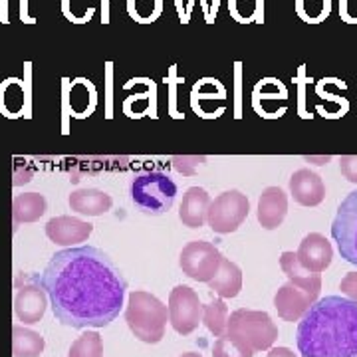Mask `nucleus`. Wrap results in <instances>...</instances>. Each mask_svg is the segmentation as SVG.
<instances>
[{
	"label": "nucleus",
	"mask_w": 357,
	"mask_h": 357,
	"mask_svg": "<svg viewBox=\"0 0 357 357\" xmlns=\"http://www.w3.org/2000/svg\"><path fill=\"white\" fill-rule=\"evenodd\" d=\"M42 286L54 316L74 330L109 326L128 292L121 270L96 246H70L56 252L42 274Z\"/></svg>",
	"instance_id": "f257e3e1"
},
{
	"label": "nucleus",
	"mask_w": 357,
	"mask_h": 357,
	"mask_svg": "<svg viewBox=\"0 0 357 357\" xmlns=\"http://www.w3.org/2000/svg\"><path fill=\"white\" fill-rule=\"evenodd\" d=\"M302 357H357V304L342 296L316 300L298 324Z\"/></svg>",
	"instance_id": "f03ea898"
},
{
	"label": "nucleus",
	"mask_w": 357,
	"mask_h": 357,
	"mask_svg": "<svg viewBox=\"0 0 357 357\" xmlns=\"http://www.w3.org/2000/svg\"><path fill=\"white\" fill-rule=\"evenodd\" d=\"M169 307L153 294L133 290L129 294L126 321L131 333L143 344H159L165 335Z\"/></svg>",
	"instance_id": "7ed1b4c3"
},
{
	"label": "nucleus",
	"mask_w": 357,
	"mask_h": 357,
	"mask_svg": "<svg viewBox=\"0 0 357 357\" xmlns=\"http://www.w3.org/2000/svg\"><path fill=\"white\" fill-rule=\"evenodd\" d=\"M178 195L177 183L163 171L139 173L129 181V199L145 215L167 213Z\"/></svg>",
	"instance_id": "20e7f679"
},
{
	"label": "nucleus",
	"mask_w": 357,
	"mask_h": 357,
	"mask_svg": "<svg viewBox=\"0 0 357 357\" xmlns=\"http://www.w3.org/2000/svg\"><path fill=\"white\" fill-rule=\"evenodd\" d=\"M227 335L252 351L270 349L278 337V328L266 312L236 310L229 316Z\"/></svg>",
	"instance_id": "39448f33"
},
{
	"label": "nucleus",
	"mask_w": 357,
	"mask_h": 357,
	"mask_svg": "<svg viewBox=\"0 0 357 357\" xmlns=\"http://www.w3.org/2000/svg\"><path fill=\"white\" fill-rule=\"evenodd\" d=\"M250 211L246 195L241 191H227L211 201L206 213V225L217 234H230L243 225Z\"/></svg>",
	"instance_id": "423d86ee"
},
{
	"label": "nucleus",
	"mask_w": 357,
	"mask_h": 357,
	"mask_svg": "<svg viewBox=\"0 0 357 357\" xmlns=\"http://www.w3.org/2000/svg\"><path fill=\"white\" fill-rule=\"evenodd\" d=\"M48 294L42 278L34 274H16L14 280V314L24 324H38L46 314Z\"/></svg>",
	"instance_id": "0eeeda50"
},
{
	"label": "nucleus",
	"mask_w": 357,
	"mask_h": 357,
	"mask_svg": "<svg viewBox=\"0 0 357 357\" xmlns=\"http://www.w3.org/2000/svg\"><path fill=\"white\" fill-rule=\"evenodd\" d=\"M169 321L173 330L181 335L192 333L203 321L204 306L199 300V294L189 286H177L169 296Z\"/></svg>",
	"instance_id": "6e6552de"
},
{
	"label": "nucleus",
	"mask_w": 357,
	"mask_h": 357,
	"mask_svg": "<svg viewBox=\"0 0 357 357\" xmlns=\"http://www.w3.org/2000/svg\"><path fill=\"white\" fill-rule=\"evenodd\" d=\"M332 236L345 262L357 266V191L349 192L337 206Z\"/></svg>",
	"instance_id": "1a4fd4ad"
},
{
	"label": "nucleus",
	"mask_w": 357,
	"mask_h": 357,
	"mask_svg": "<svg viewBox=\"0 0 357 357\" xmlns=\"http://www.w3.org/2000/svg\"><path fill=\"white\" fill-rule=\"evenodd\" d=\"M222 255L218 252L215 244L204 241H192L189 243L178 258L181 270L197 282H211L220 268Z\"/></svg>",
	"instance_id": "9d476101"
},
{
	"label": "nucleus",
	"mask_w": 357,
	"mask_h": 357,
	"mask_svg": "<svg viewBox=\"0 0 357 357\" xmlns=\"http://www.w3.org/2000/svg\"><path fill=\"white\" fill-rule=\"evenodd\" d=\"M316 300L318 298L314 294L306 292V290L294 286L292 282H288L274 296V306L278 310V316L282 319L298 321V319H302V316L306 314Z\"/></svg>",
	"instance_id": "9b49d317"
},
{
	"label": "nucleus",
	"mask_w": 357,
	"mask_h": 357,
	"mask_svg": "<svg viewBox=\"0 0 357 357\" xmlns=\"http://www.w3.org/2000/svg\"><path fill=\"white\" fill-rule=\"evenodd\" d=\"M296 256L306 270L319 274L332 264L333 248L326 236H321L319 232H310L300 243Z\"/></svg>",
	"instance_id": "f8f14e48"
},
{
	"label": "nucleus",
	"mask_w": 357,
	"mask_h": 357,
	"mask_svg": "<svg viewBox=\"0 0 357 357\" xmlns=\"http://www.w3.org/2000/svg\"><path fill=\"white\" fill-rule=\"evenodd\" d=\"M93 232V225L76 217H56L46 222V236L60 246H74L88 241Z\"/></svg>",
	"instance_id": "ddd939ff"
},
{
	"label": "nucleus",
	"mask_w": 357,
	"mask_h": 357,
	"mask_svg": "<svg viewBox=\"0 0 357 357\" xmlns=\"http://www.w3.org/2000/svg\"><path fill=\"white\" fill-rule=\"evenodd\" d=\"M288 213V195L280 187H268L258 199L256 218L262 229L274 230L280 227Z\"/></svg>",
	"instance_id": "4468645a"
},
{
	"label": "nucleus",
	"mask_w": 357,
	"mask_h": 357,
	"mask_svg": "<svg viewBox=\"0 0 357 357\" xmlns=\"http://www.w3.org/2000/svg\"><path fill=\"white\" fill-rule=\"evenodd\" d=\"M290 192L294 201L302 206H318L326 199L324 181L310 169H298L290 177Z\"/></svg>",
	"instance_id": "2eb2a0df"
},
{
	"label": "nucleus",
	"mask_w": 357,
	"mask_h": 357,
	"mask_svg": "<svg viewBox=\"0 0 357 357\" xmlns=\"http://www.w3.org/2000/svg\"><path fill=\"white\" fill-rule=\"evenodd\" d=\"M208 206H211L208 192L201 187H191L183 195V201L178 206V218L189 229H201L206 222Z\"/></svg>",
	"instance_id": "dca6fc26"
},
{
	"label": "nucleus",
	"mask_w": 357,
	"mask_h": 357,
	"mask_svg": "<svg viewBox=\"0 0 357 357\" xmlns=\"http://www.w3.org/2000/svg\"><path fill=\"white\" fill-rule=\"evenodd\" d=\"M68 203H70V208L79 215L100 217L103 213L112 211L114 201L107 192L98 191V189H77L70 195Z\"/></svg>",
	"instance_id": "f3484780"
},
{
	"label": "nucleus",
	"mask_w": 357,
	"mask_h": 357,
	"mask_svg": "<svg viewBox=\"0 0 357 357\" xmlns=\"http://www.w3.org/2000/svg\"><path fill=\"white\" fill-rule=\"evenodd\" d=\"M280 266L282 272L288 276V280L292 282L294 286H298V288H302L306 292L314 294L318 298L319 290H321V276L316 274V272H310V270L302 266L296 252H282Z\"/></svg>",
	"instance_id": "a211bd4d"
},
{
	"label": "nucleus",
	"mask_w": 357,
	"mask_h": 357,
	"mask_svg": "<svg viewBox=\"0 0 357 357\" xmlns=\"http://www.w3.org/2000/svg\"><path fill=\"white\" fill-rule=\"evenodd\" d=\"M211 290L220 296V298H236L241 290H243V272L234 262H230L229 258L222 256L220 260V268L215 274V278L206 282Z\"/></svg>",
	"instance_id": "6ab92c4d"
},
{
	"label": "nucleus",
	"mask_w": 357,
	"mask_h": 357,
	"mask_svg": "<svg viewBox=\"0 0 357 357\" xmlns=\"http://www.w3.org/2000/svg\"><path fill=\"white\" fill-rule=\"evenodd\" d=\"M46 199L38 192H24V195H16L13 203L14 225H22V222H36L44 213H46Z\"/></svg>",
	"instance_id": "aec40b11"
},
{
	"label": "nucleus",
	"mask_w": 357,
	"mask_h": 357,
	"mask_svg": "<svg viewBox=\"0 0 357 357\" xmlns=\"http://www.w3.org/2000/svg\"><path fill=\"white\" fill-rule=\"evenodd\" d=\"M46 347V342L40 333L26 330L22 326H14L13 354L14 357H38Z\"/></svg>",
	"instance_id": "412c9836"
},
{
	"label": "nucleus",
	"mask_w": 357,
	"mask_h": 357,
	"mask_svg": "<svg viewBox=\"0 0 357 357\" xmlns=\"http://www.w3.org/2000/svg\"><path fill=\"white\" fill-rule=\"evenodd\" d=\"M203 321L208 328V332L215 333L217 337L227 333V326H229V307H227V304L220 298L213 300L208 306H204Z\"/></svg>",
	"instance_id": "4be33fe9"
},
{
	"label": "nucleus",
	"mask_w": 357,
	"mask_h": 357,
	"mask_svg": "<svg viewBox=\"0 0 357 357\" xmlns=\"http://www.w3.org/2000/svg\"><path fill=\"white\" fill-rule=\"evenodd\" d=\"M24 105V86L20 79L10 77L0 86V107L8 114L18 112Z\"/></svg>",
	"instance_id": "5701e85b"
},
{
	"label": "nucleus",
	"mask_w": 357,
	"mask_h": 357,
	"mask_svg": "<svg viewBox=\"0 0 357 357\" xmlns=\"http://www.w3.org/2000/svg\"><path fill=\"white\" fill-rule=\"evenodd\" d=\"M103 356V342L100 333L86 332L77 337L70 347L68 357H102Z\"/></svg>",
	"instance_id": "b1692460"
},
{
	"label": "nucleus",
	"mask_w": 357,
	"mask_h": 357,
	"mask_svg": "<svg viewBox=\"0 0 357 357\" xmlns=\"http://www.w3.org/2000/svg\"><path fill=\"white\" fill-rule=\"evenodd\" d=\"M93 100H96V91L93 86L89 84L88 79H76L70 88V103L74 107V112L84 114L93 107Z\"/></svg>",
	"instance_id": "393cba45"
},
{
	"label": "nucleus",
	"mask_w": 357,
	"mask_h": 357,
	"mask_svg": "<svg viewBox=\"0 0 357 357\" xmlns=\"http://www.w3.org/2000/svg\"><path fill=\"white\" fill-rule=\"evenodd\" d=\"M332 8V0H296V10L306 22H321Z\"/></svg>",
	"instance_id": "a878e982"
},
{
	"label": "nucleus",
	"mask_w": 357,
	"mask_h": 357,
	"mask_svg": "<svg viewBox=\"0 0 357 357\" xmlns=\"http://www.w3.org/2000/svg\"><path fill=\"white\" fill-rule=\"evenodd\" d=\"M129 14L137 22H153L161 13V0H128Z\"/></svg>",
	"instance_id": "bb28decb"
},
{
	"label": "nucleus",
	"mask_w": 357,
	"mask_h": 357,
	"mask_svg": "<svg viewBox=\"0 0 357 357\" xmlns=\"http://www.w3.org/2000/svg\"><path fill=\"white\" fill-rule=\"evenodd\" d=\"M213 356L215 357H252L255 351L244 347L238 342H234L227 333H222L213 345Z\"/></svg>",
	"instance_id": "cd10ccee"
},
{
	"label": "nucleus",
	"mask_w": 357,
	"mask_h": 357,
	"mask_svg": "<svg viewBox=\"0 0 357 357\" xmlns=\"http://www.w3.org/2000/svg\"><path fill=\"white\" fill-rule=\"evenodd\" d=\"M62 10L72 22H88L93 16V6L89 0H62Z\"/></svg>",
	"instance_id": "c85d7f7f"
},
{
	"label": "nucleus",
	"mask_w": 357,
	"mask_h": 357,
	"mask_svg": "<svg viewBox=\"0 0 357 357\" xmlns=\"http://www.w3.org/2000/svg\"><path fill=\"white\" fill-rule=\"evenodd\" d=\"M260 0H230V13L241 22H250L258 13Z\"/></svg>",
	"instance_id": "c756f323"
},
{
	"label": "nucleus",
	"mask_w": 357,
	"mask_h": 357,
	"mask_svg": "<svg viewBox=\"0 0 357 357\" xmlns=\"http://www.w3.org/2000/svg\"><path fill=\"white\" fill-rule=\"evenodd\" d=\"M340 171L349 183H357V155H344L340 159Z\"/></svg>",
	"instance_id": "7c9ffc66"
},
{
	"label": "nucleus",
	"mask_w": 357,
	"mask_h": 357,
	"mask_svg": "<svg viewBox=\"0 0 357 357\" xmlns=\"http://www.w3.org/2000/svg\"><path fill=\"white\" fill-rule=\"evenodd\" d=\"M340 290L349 298V300H354L357 304V272H349V274H345V278L340 284Z\"/></svg>",
	"instance_id": "2f4dec72"
},
{
	"label": "nucleus",
	"mask_w": 357,
	"mask_h": 357,
	"mask_svg": "<svg viewBox=\"0 0 357 357\" xmlns=\"http://www.w3.org/2000/svg\"><path fill=\"white\" fill-rule=\"evenodd\" d=\"M266 357H296V356H294L292 349H288V347H274V349H270V351H268Z\"/></svg>",
	"instance_id": "473e14b6"
},
{
	"label": "nucleus",
	"mask_w": 357,
	"mask_h": 357,
	"mask_svg": "<svg viewBox=\"0 0 357 357\" xmlns=\"http://www.w3.org/2000/svg\"><path fill=\"white\" fill-rule=\"evenodd\" d=\"M4 2L6 0H0V14H4Z\"/></svg>",
	"instance_id": "72a5a7b5"
},
{
	"label": "nucleus",
	"mask_w": 357,
	"mask_h": 357,
	"mask_svg": "<svg viewBox=\"0 0 357 357\" xmlns=\"http://www.w3.org/2000/svg\"><path fill=\"white\" fill-rule=\"evenodd\" d=\"M181 357H201V356H199V354H183Z\"/></svg>",
	"instance_id": "f704fd0d"
}]
</instances>
